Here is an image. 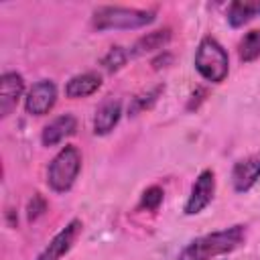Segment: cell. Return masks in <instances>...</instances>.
I'll return each instance as SVG.
<instances>
[{"instance_id":"obj_19","label":"cell","mask_w":260,"mask_h":260,"mask_svg":"<svg viewBox=\"0 0 260 260\" xmlns=\"http://www.w3.org/2000/svg\"><path fill=\"white\" fill-rule=\"evenodd\" d=\"M47 209V201L43 199L41 193H35L32 199L28 201V207H26V215H28V221H35L37 217H41Z\"/></svg>"},{"instance_id":"obj_17","label":"cell","mask_w":260,"mask_h":260,"mask_svg":"<svg viewBox=\"0 0 260 260\" xmlns=\"http://www.w3.org/2000/svg\"><path fill=\"white\" fill-rule=\"evenodd\" d=\"M130 57V51H126L124 47H112L104 57H102V65L108 69V71H118L120 67L126 65Z\"/></svg>"},{"instance_id":"obj_8","label":"cell","mask_w":260,"mask_h":260,"mask_svg":"<svg viewBox=\"0 0 260 260\" xmlns=\"http://www.w3.org/2000/svg\"><path fill=\"white\" fill-rule=\"evenodd\" d=\"M260 179V152L240 158L232 169V187L236 193H248Z\"/></svg>"},{"instance_id":"obj_4","label":"cell","mask_w":260,"mask_h":260,"mask_svg":"<svg viewBox=\"0 0 260 260\" xmlns=\"http://www.w3.org/2000/svg\"><path fill=\"white\" fill-rule=\"evenodd\" d=\"M193 63H195L197 73L205 81H211V83H221L230 71L228 53L213 37H203L199 41Z\"/></svg>"},{"instance_id":"obj_3","label":"cell","mask_w":260,"mask_h":260,"mask_svg":"<svg viewBox=\"0 0 260 260\" xmlns=\"http://www.w3.org/2000/svg\"><path fill=\"white\" fill-rule=\"evenodd\" d=\"M81 171V152L73 144H65L47 167V185L55 193H67Z\"/></svg>"},{"instance_id":"obj_13","label":"cell","mask_w":260,"mask_h":260,"mask_svg":"<svg viewBox=\"0 0 260 260\" xmlns=\"http://www.w3.org/2000/svg\"><path fill=\"white\" fill-rule=\"evenodd\" d=\"M169 41H171V28H158V30L146 32L144 37H140V39L130 47V57H140V55L158 51V49H162Z\"/></svg>"},{"instance_id":"obj_15","label":"cell","mask_w":260,"mask_h":260,"mask_svg":"<svg viewBox=\"0 0 260 260\" xmlns=\"http://www.w3.org/2000/svg\"><path fill=\"white\" fill-rule=\"evenodd\" d=\"M238 57L242 63H252L260 57V28L246 32L238 43Z\"/></svg>"},{"instance_id":"obj_7","label":"cell","mask_w":260,"mask_h":260,"mask_svg":"<svg viewBox=\"0 0 260 260\" xmlns=\"http://www.w3.org/2000/svg\"><path fill=\"white\" fill-rule=\"evenodd\" d=\"M57 102V85L51 79H41L32 83L24 98V110L30 116H45L53 110Z\"/></svg>"},{"instance_id":"obj_10","label":"cell","mask_w":260,"mask_h":260,"mask_svg":"<svg viewBox=\"0 0 260 260\" xmlns=\"http://www.w3.org/2000/svg\"><path fill=\"white\" fill-rule=\"evenodd\" d=\"M120 116H122V104L120 100H106L100 104V108L95 110V116H93V134L98 136H106L110 134L116 124L120 122Z\"/></svg>"},{"instance_id":"obj_18","label":"cell","mask_w":260,"mask_h":260,"mask_svg":"<svg viewBox=\"0 0 260 260\" xmlns=\"http://www.w3.org/2000/svg\"><path fill=\"white\" fill-rule=\"evenodd\" d=\"M162 197H165V193H162V189H160L158 185L146 187V189L142 191V195H140V209L156 211V209L160 207V203H162Z\"/></svg>"},{"instance_id":"obj_1","label":"cell","mask_w":260,"mask_h":260,"mask_svg":"<svg viewBox=\"0 0 260 260\" xmlns=\"http://www.w3.org/2000/svg\"><path fill=\"white\" fill-rule=\"evenodd\" d=\"M246 242V225L236 223L191 240L179 254V260H213L217 256L238 250Z\"/></svg>"},{"instance_id":"obj_20","label":"cell","mask_w":260,"mask_h":260,"mask_svg":"<svg viewBox=\"0 0 260 260\" xmlns=\"http://www.w3.org/2000/svg\"><path fill=\"white\" fill-rule=\"evenodd\" d=\"M169 61H171V55H169V53H165V55H160L158 59H154V61H152V67H154V69L167 67V63H169Z\"/></svg>"},{"instance_id":"obj_11","label":"cell","mask_w":260,"mask_h":260,"mask_svg":"<svg viewBox=\"0 0 260 260\" xmlns=\"http://www.w3.org/2000/svg\"><path fill=\"white\" fill-rule=\"evenodd\" d=\"M75 130H77V120H75V116L63 114V116L55 118L53 122H49V124L43 128L41 142H43V146H55V144L63 142L65 138L73 136Z\"/></svg>"},{"instance_id":"obj_14","label":"cell","mask_w":260,"mask_h":260,"mask_svg":"<svg viewBox=\"0 0 260 260\" xmlns=\"http://www.w3.org/2000/svg\"><path fill=\"white\" fill-rule=\"evenodd\" d=\"M260 16V2H242L236 0L228 8V22L232 28H240L252 18Z\"/></svg>"},{"instance_id":"obj_9","label":"cell","mask_w":260,"mask_h":260,"mask_svg":"<svg viewBox=\"0 0 260 260\" xmlns=\"http://www.w3.org/2000/svg\"><path fill=\"white\" fill-rule=\"evenodd\" d=\"M24 93V79L16 71H6L0 77V116L8 118Z\"/></svg>"},{"instance_id":"obj_6","label":"cell","mask_w":260,"mask_h":260,"mask_svg":"<svg viewBox=\"0 0 260 260\" xmlns=\"http://www.w3.org/2000/svg\"><path fill=\"white\" fill-rule=\"evenodd\" d=\"M81 228H83L81 219H77V217L71 219L63 230H59L51 238V242L39 252V256L35 260H61L73 248V244L77 242V238L81 234Z\"/></svg>"},{"instance_id":"obj_12","label":"cell","mask_w":260,"mask_h":260,"mask_svg":"<svg viewBox=\"0 0 260 260\" xmlns=\"http://www.w3.org/2000/svg\"><path fill=\"white\" fill-rule=\"evenodd\" d=\"M102 87V77L98 73H79L73 75L67 83H65V95L69 100H79V98H87L91 93H95Z\"/></svg>"},{"instance_id":"obj_5","label":"cell","mask_w":260,"mask_h":260,"mask_svg":"<svg viewBox=\"0 0 260 260\" xmlns=\"http://www.w3.org/2000/svg\"><path fill=\"white\" fill-rule=\"evenodd\" d=\"M215 195V173L211 169H203L195 183L191 185V191H189V197L183 205V211L185 215H197L201 213L213 199Z\"/></svg>"},{"instance_id":"obj_2","label":"cell","mask_w":260,"mask_h":260,"mask_svg":"<svg viewBox=\"0 0 260 260\" xmlns=\"http://www.w3.org/2000/svg\"><path fill=\"white\" fill-rule=\"evenodd\" d=\"M156 18L154 10L126 8V6H98L91 14V24L95 30L112 28H142Z\"/></svg>"},{"instance_id":"obj_16","label":"cell","mask_w":260,"mask_h":260,"mask_svg":"<svg viewBox=\"0 0 260 260\" xmlns=\"http://www.w3.org/2000/svg\"><path fill=\"white\" fill-rule=\"evenodd\" d=\"M162 89H165V85H156L154 89H150V91H146V93L136 95V98L132 100L130 108H128V114H130V116H136V114H140V112H144V110L152 108V104L158 100V95H160V91H162Z\"/></svg>"}]
</instances>
